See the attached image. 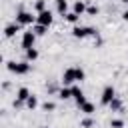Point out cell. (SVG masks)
<instances>
[{
  "label": "cell",
  "mask_w": 128,
  "mask_h": 128,
  "mask_svg": "<svg viewBox=\"0 0 128 128\" xmlns=\"http://www.w3.org/2000/svg\"><path fill=\"white\" fill-rule=\"evenodd\" d=\"M36 34L32 32V28L30 30H24L22 32V40H20V46L24 48V50H28V48H34V42H36Z\"/></svg>",
  "instance_id": "5"
},
{
  "label": "cell",
  "mask_w": 128,
  "mask_h": 128,
  "mask_svg": "<svg viewBox=\"0 0 128 128\" xmlns=\"http://www.w3.org/2000/svg\"><path fill=\"white\" fill-rule=\"evenodd\" d=\"M70 88H72V98H74V102L78 104V108H80L84 102H88V100H86V96H84V90H82L78 84H74V86H70Z\"/></svg>",
  "instance_id": "9"
},
{
  "label": "cell",
  "mask_w": 128,
  "mask_h": 128,
  "mask_svg": "<svg viewBox=\"0 0 128 128\" xmlns=\"http://www.w3.org/2000/svg\"><path fill=\"white\" fill-rule=\"evenodd\" d=\"M120 2H124V4H128V0H120Z\"/></svg>",
  "instance_id": "26"
},
{
  "label": "cell",
  "mask_w": 128,
  "mask_h": 128,
  "mask_svg": "<svg viewBox=\"0 0 128 128\" xmlns=\"http://www.w3.org/2000/svg\"><path fill=\"white\" fill-rule=\"evenodd\" d=\"M30 98V90L26 88V86H20L18 90H16V100H14V106L16 108H22L24 104H26V100Z\"/></svg>",
  "instance_id": "7"
},
{
  "label": "cell",
  "mask_w": 128,
  "mask_h": 128,
  "mask_svg": "<svg viewBox=\"0 0 128 128\" xmlns=\"http://www.w3.org/2000/svg\"><path fill=\"white\" fill-rule=\"evenodd\" d=\"M114 98H116V90H114V86H112V84L104 86V90H102V94H100V104L110 106V102H112Z\"/></svg>",
  "instance_id": "6"
},
{
  "label": "cell",
  "mask_w": 128,
  "mask_h": 128,
  "mask_svg": "<svg viewBox=\"0 0 128 128\" xmlns=\"http://www.w3.org/2000/svg\"><path fill=\"white\" fill-rule=\"evenodd\" d=\"M24 54H26V60L28 62H34V60H38V50L36 48H28V50H24Z\"/></svg>",
  "instance_id": "17"
},
{
  "label": "cell",
  "mask_w": 128,
  "mask_h": 128,
  "mask_svg": "<svg viewBox=\"0 0 128 128\" xmlns=\"http://www.w3.org/2000/svg\"><path fill=\"white\" fill-rule=\"evenodd\" d=\"M62 86H74L78 82V76H76V66H70L62 72Z\"/></svg>",
  "instance_id": "4"
},
{
  "label": "cell",
  "mask_w": 128,
  "mask_h": 128,
  "mask_svg": "<svg viewBox=\"0 0 128 128\" xmlns=\"http://www.w3.org/2000/svg\"><path fill=\"white\" fill-rule=\"evenodd\" d=\"M20 24L18 22H10V24H6L4 26V38H14L16 36V32H20Z\"/></svg>",
  "instance_id": "10"
},
{
  "label": "cell",
  "mask_w": 128,
  "mask_h": 128,
  "mask_svg": "<svg viewBox=\"0 0 128 128\" xmlns=\"http://www.w3.org/2000/svg\"><path fill=\"white\" fill-rule=\"evenodd\" d=\"M122 18H124V20H126V22H128V8H126V10H124V12H122Z\"/></svg>",
  "instance_id": "25"
},
{
  "label": "cell",
  "mask_w": 128,
  "mask_h": 128,
  "mask_svg": "<svg viewBox=\"0 0 128 128\" xmlns=\"http://www.w3.org/2000/svg\"><path fill=\"white\" fill-rule=\"evenodd\" d=\"M80 112H82V114H86V116H92V114L96 112V106H94L92 102H84V104L80 106Z\"/></svg>",
  "instance_id": "14"
},
{
  "label": "cell",
  "mask_w": 128,
  "mask_h": 128,
  "mask_svg": "<svg viewBox=\"0 0 128 128\" xmlns=\"http://www.w3.org/2000/svg\"><path fill=\"white\" fill-rule=\"evenodd\" d=\"M40 108H42L44 112H54V110H56V104H54V102H50V100H46V102H42V104H40Z\"/></svg>",
  "instance_id": "21"
},
{
  "label": "cell",
  "mask_w": 128,
  "mask_h": 128,
  "mask_svg": "<svg viewBox=\"0 0 128 128\" xmlns=\"http://www.w3.org/2000/svg\"><path fill=\"white\" fill-rule=\"evenodd\" d=\"M54 8H56V12L64 18L70 10H68V0H54Z\"/></svg>",
  "instance_id": "11"
},
{
  "label": "cell",
  "mask_w": 128,
  "mask_h": 128,
  "mask_svg": "<svg viewBox=\"0 0 128 128\" xmlns=\"http://www.w3.org/2000/svg\"><path fill=\"white\" fill-rule=\"evenodd\" d=\"M24 106H26L28 110H36V108H38L40 104H38V98H36L34 94H30V98L26 100V104H24Z\"/></svg>",
  "instance_id": "18"
},
{
  "label": "cell",
  "mask_w": 128,
  "mask_h": 128,
  "mask_svg": "<svg viewBox=\"0 0 128 128\" xmlns=\"http://www.w3.org/2000/svg\"><path fill=\"white\" fill-rule=\"evenodd\" d=\"M52 22H54V14H52L50 10H44V12L36 14V24H42V26L50 28V26H52Z\"/></svg>",
  "instance_id": "8"
},
{
  "label": "cell",
  "mask_w": 128,
  "mask_h": 128,
  "mask_svg": "<svg viewBox=\"0 0 128 128\" xmlns=\"http://www.w3.org/2000/svg\"><path fill=\"white\" fill-rule=\"evenodd\" d=\"M14 22H18L20 26H34V24H36V16H34L32 12L24 10V8H18L16 20H14Z\"/></svg>",
  "instance_id": "3"
},
{
  "label": "cell",
  "mask_w": 128,
  "mask_h": 128,
  "mask_svg": "<svg viewBox=\"0 0 128 128\" xmlns=\"http://www.w3.org/2000/svg\"><path fill=\"white\" fill-rule=\"evenodd\" d=\"M42 128H46V126H42Z\"/></svg>",
  "instance_id": "27"
},
{
  "label": "cell",
  "mask_w": 128,
  "mask_h": 128,
  "mask_svg": "<svg viewBox=\"0 0 128 128\" xmlns=\"http://www.w3.org/2000/svg\"><path fill=\"white\" fill-rule=\"evenodd\" d=\"M44 10H48V8H46V0H34V12L40 14V12H44Z\"/></svg>",
  "instance_id": "20"
},
{
  "label": "cell",
  "mask_w": 128,
  "mask_h": 128,
  "mask_svg": "<svg viewBox=\"0 0 128 128\" xmlns=\"http://www.w3.org/2000/svg\"><path fill=\"white\" fill-rule=\"evenodd\" d=\"M6 70L8 72H12V74H16V76H26L30 70H32V64L28 62V60H8L6 62Z\"/></svg>",
  "instance_id": "1"
},
{
  "label": "cell",
  "mask_w": 128,
  "mask_h": 128,
  "mask_svg": "<svg viewBox=\"0 0 128 128\" xmlns=\"http://www.w3.org/2000/svg\"><path fill=\"white\" fill-rule=\"evenodd\" d=\"M64 20H66L68 24H74V26H78V22H80V16H78L76 12H68V14L64 16Z\"/></svg>",
  "instance_id": "16"
},
{
  "label": "cell",
  "mask_w": 128,
  "mask_h": 128,
  "mask_svg": "<svg viewBox=\"0 0 128 128\" xmlns=\"http://www.w3.org/2000/svg\"><path fill=\"white\" fill-rule=\"evenodd\" d=\"M110 128H124V120L122 118H112L110 120Z\"/></svg>",
  "instance_id": "24"
},
{
  "label": "cell",
  "mask_w": 128,
  "mask_h": 128,
  "mask_svg": "<svg viewBox=\"0 0 128 128\" xmlns=\"http://www.w3.org/2000/svg\"><path fill=\"white\" fill-rule=\"evenodd\" d=\"M92 126H94V118L92 116H86V118L80 120V128H92Z\"/></svg>",
  "instance_id": "22"
},
{
  "label": "cell",
  "mask_w": 128,
  "mask_h": 128,
  "mask_svg": "<svg viewBox=\"0 0 128 128\" xmlns=\"http://www.w3.org/2000/svg\"><path fill=\"white\" fill-rule=\"evenodd\" d=\"M110 110L112 112H124V108H122V100H120V96H116L112 102H110Z\"/></svg>",
  "instance_id": "15"
},
{
  "label": "cell",
  "mask_w": 128,
  "mask_h": 128,
  "mask_svg": "<svg viewBox=\"0 0 128 128\" xmlns=\"http://www.w3.org/2000/svg\"><path fill=\"white\" fill-rule=\"evenodd\" d=\"M70 34L74 36V38H78V40H84V38H88V36H98V30L96 28H92V26H74L72 30H70Z\"/></svg>",
  "instance_id": "2"
},
{
  "label": "cell",
  "mask_w": 128,
  "mask_h": 128,
  "mask_svg": "<svg viewBox=\"0 0 128 128\" xmlns=\"http://www.w3.org/2000/svg\"><path fill=\"white\" fill-rule=\"evenodd\" d=\"M86 8H88V4H86L84 0H76V2L72 4V12H76L78 16H82V14H86Z\"/></svg>",
  "instance_id": "12"
},
{
  "label": "cell",
  "mask_w": 128,
  "mask_h": 128,
  "mask_svg": "<svg viewBox=\"0 0 128 128\" xmlns=\"http://www.w3.org/2000/svg\"><path fill=\"white\" fill-rule=\"evenodd\" d=\"M32 32H34L36 36H46V34H48V28L42 26V24H34V26H32Z\"/></svg>",
  "instance_id": "19"
},
{
  "label": "cell",
  "mask_w": 128,
  "mask_h": 128,
  "mask_svg": "<svg viewBox=\"0 0 128 128\" xmlns=\"http://www.w3.org/2000/svg\"><path fill=\"white\" fill-rule=\"evenodd\" d=\"M56 96H58L60 100H68V98H72V88H70V86H60Z\"/></svg>",
  "instance_id": "13"
},
{
  "label": "cell",
  "mask_w": 128,
  "mask_h": 128,
  "mask_svg": "<svg viewBox=\"0 0 128 128\" xmlns=\"http://www.w3.org/2000/svg\"><path fill=\"white\" fill-rule=\"evenodd\" d=\"M86 14H88V16H98V14H100V8H98L96 4H88Z\"/></svg>",
  "instance_id": "23"
}]
</instances>
